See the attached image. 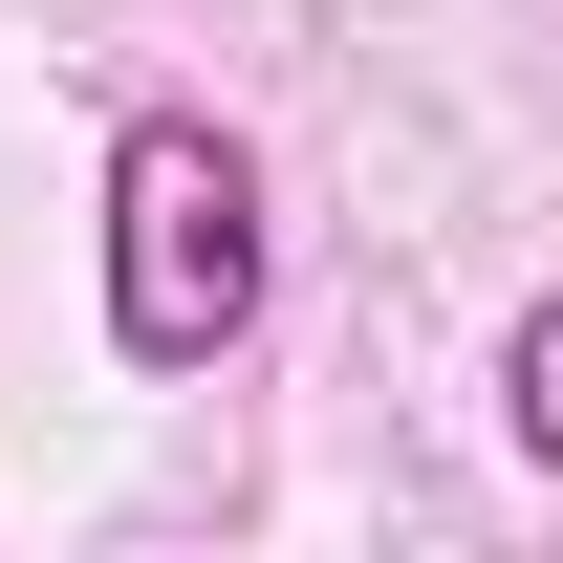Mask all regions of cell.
<instances>
[{"mask_svg": "<svg viewBox=\"0 0 563 563\" xmlns=\"http://www.w3.org/2000/svg\"><path fill=\"white\" fill-rule=\"evenodd\" d=\"M239 325H261V152L217 109H131L109 131V347L217 368Z\"/></svg>", "mask_w": 563, "mask_h": 563, "instance_id": "1", "label": "cell"}, {"mask_svg": "<svg viewBox=\"0 0 563 563\" xmlns=\"http://www.w3.org/2000/svg\"><path fill=\"white\" fill-rule=\"evenodd\" d=\"M498 390H520V455L563 477V303H520V347H498Z\"/></svg>", "mask_w": 563, "mask_h": 563, "instance_id": "2", "label": "cell"}]
</instances>
